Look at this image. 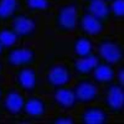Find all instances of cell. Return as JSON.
<instances>
[{
  "instance_id": "obj_1",
  "label": "cell",
  "mask_w": 124,
  "mask_h": 124,
  "mask_svg": "<svg viewBox=\"0 0 124 124\" xmlns=\"http://www.w3.org/2000/svg\"><path fill=\"white\" fill-rule=\"evenodd\" d=\"M79 6L76 0L60 5L54 15V24L57 35H68L77 29Z\"/></svg>"
},
{
  "instance_id": "obj_2",
  "label": "cell",
  "mask_w": 124,
  "mask_h": 124,
  "mask_svg": "<svg viewBox=\"0 0 124 124\" xmlns=\"http://www.w3.org/2000/svg\"><path fill=\"white\" fill-rule=\"evenodd\" d=\"M94 52L106 62L113 65L123 63L124 57V47L122 40L116 36H99L97 40V44L94 45Z\"/></svg>"
},
{
  "instance_id": "obj_3",
  "label": "cell",
  "mask_w": 124,
  "mask_h": 124,
  "mask_svg": "<svg viewBox=\"0 0 124 124\" xmlns=\"http://www.w3.org/2000/svg\"><path fill=\"white\" fill-rule=\"evenodd\" d=\"M5 63L11 68L34 66L36 63V48L30 44H17L5 50Z\"/></svg>"
},
{
  "instance_id": "obj_4",
  "label": "cell",
  "mask_w": 124,
  "mask_h": 124,
  "mask_svg": "<svg viewBox=\"0 0 124 124\" xmlns=\"http://www.w3.org/2000/svg\"><path fill=\"white\" fill-rule=\"evenodd\" d=\"M123 106H124L123 86L119 85L116 81L104 86V92H103V107L112 116L119 117L123 114Z\"/></svg>"
},
{
  "instance_id": "obj_5",
  "label": "cell",
  "mask_w": 124,
  "mask_h": 124,
  "mask_svg": "<svg viewBox=\"0 0 124 124\" xmlns=\"http://www.w3.org/2000/svg\"><path fill=\"white\" fill-rule=\"evenodd\" d=\"M72 89L77 103L82 106L96 103L101 97L98 85H96L91 77H79L72 86Z\"/></svg>"
},
{
  "instance_id": "obj_6",
  "label": "cell",
  "mask_w": 124,
  "mask_h": 124,
  "mask_svg": "<svg viewBox=\"0 0 124 124\" xmlns=\"http://www.w3.org/2000/svg\"><path fill=\"white\" fill-rule=\"evenodd\" d=\"M26 96L20 89L13 87L8 88L0 102V110L9 117H19L23 114Z\"/></svg>"
},
{
  "instance_id": "obj_7",
  "label": "cell",
  "mask_w": 124,
  "mask_h": 124,
  "mask_svg": "<svg viewBox=\"0 0 124 124\" xmlns=\"http://www.w3.org/2000/svg\"><path fill=\"white\" fill-rule=\"evenodd\" d=\"M13 81L15 88L20 89L24 93H34L39 87L40 77L34 66H25L15 68Z\"/></svg>"
},
{
  "instance_id": "obj_8",
  "label": "cell",
  "mask_w": 124,
  "mask_h": 124,
  "mask_svg": "<svg viewBox=\"0 0 124 124\" xmlns=\"http://www.w3.org/2000/svg\"><path fill=\"white\" fill-rule=\"evenodd\" d=\"M11 27L19 36L20 41H30L36 36L37 32V23L36 20L31 16L29 13H23L20 11L11 23H10Z\"/></svg>"
},
{
  "instance_id": "obj_9",
  "label": "cell",
  "mask_w": 124,
  "mask_h": 124,
  "mask_svg": "<svg viewBox=\"0 0 124 124\" xmlns=\"http://www.w3.org/2000/svg\"><path fill=\"white\" fill-rule=\"evenodd\" d=\"M73 78V71H72L70 65L66 63H57L48 68L45 76V81L52 89L68 86Z\"/></svg>"
},
{
  "instance_id": "obj_10",
  "label": "cell",
  "mask_w": 124,
  "mask_h": 124,
  "mask_svg": "<svg viewBox=\"0 0 124 124\" xmlns=\"http://www.w3.org/2000/svg\"><path fill=\"white\" fill-rule=\"evenodd\" d=\"M79 123L85 124H104L110 122L112 114L101 104H86L76 118Z\"/></svg>"
},
{
  "instance_id": "obj_11",
  "label": "cell",
  "mask_w": 124,
  "mask_h": 124,
  "mask_svg": "<svg viewBox=\"0 0 124 124\" xmlns=\"http://www.w3.org/2000/svg\"><path fill=\"white\" fill-rule=\"evenodd\" d=\"M107 26V24L101 21L99 19L94 17L93 15L83 11V10L79 11L77 20V29L81 31L82 35H87L89 37H99L106 31Z\"/></svg>"
},
{
  "instance_id": "obj_12",
  "label": "cell",
  "mask_w": 124,
  "mask_h": 124,
  "mask_svg": "<svg viewBox=\"0 0 124 124\" xmlns=\"http://www.w3.org/2000/svg\"><path fill=\"white\" fill-rule=\"evenodd\" d=\"M48 102L40 96H29L25 99L23 114L32 120H40L47 116Z\"/></svg>"
},
{
  "instance_id": "obj_13",
  "label": "cell",
  "mask_w": 124,
  "mask_h": 124,
  "mask_svg": "<svg viewBox=\"0 0 124 124\" xmlns=\"http://www.w3.org/2000/svg\"><path fill=\"white\" fill-rule=\"evenodd\" d=\"M52 102L56 106V108L63 112L73 110L75 107L78 104L75 97L73 89L70 86H62V87L55 88L52 93Z\"/></svg>"
},
{
  "instance_id": "obj_14",
  "label": "cell",
  "mask_w": 124,
  "mask_h": 124,
  "mask_svg": "<svg viewBox=\"0 0 124 124\" xmlns=\"http://www.w3.org/2000/svg\"><path fill=\"white\" fill-rule=\"evenodd\" d=\"M82 10L94 17L99 19L104 24H109L112 20L110 14V4L107 0H83Z\"/></svg>"
},
{
  "instance_id": "obj_15",
  "label": "cell",
  "mask_w": 124,
  "mask_h": 124,
  "mask_svg": "<svg viewBox=\"0 0 124 124\" xmlns=\"http://www.w3.org/2000/svg\"><path fill=\"white\" fill-rule=\"evenodd\" d=\"M91 78L98 86H107L116 81V65L99 60L97 66L93 70Z\"/></svg>"
},
{
  "instance_id": "obj_16",
  "label": "cell",
  "mask_w": 124,
  "mask_h": 124,
  "mask_svg": "<svg viewBox=\"0 0 124 124\" xmlns=\"http://www.w3.org/2000/svg\"><path fill=\"white\" fill-rule=\"evenodd\" d=\"M99 61V57L97 56L96 52H93L88 56L85 57H79V58H75L72 61L71 68L73 71V73L77 75V77H91L93 70L97 66Z\"/></svg>"
},
{
  "instance_id": "obj_17",
  "label": "cell",
  "mask_w": 124,
  "mask_h": 124,
  "mask_svg": "<svg viewBox=\"0 0 124 124\" xmlns=\"http://www.w3.org/2000/svg\"><path fill=\"white\" fill-rule=\"evenodd\" d=\"M20 13L19 0H0V21L1 24L11 23Z\"/></svg>"
},
{
  "instance_id": "obj_18",
  "label": "cell",
  "mask_w": 124,
  "mask_h": 124,
  "mask_svg": "<svg viewBox=\"0 0 124 124\" xmlns=\"http://www.w3.org/2000/svg\"><path fill=\"white\" fill-rule=\"evenodd\" d=\"M73 52L75 58L85 57L94 52V42L92 37L87 35H79L73 41Z\"/></svg>"
},
{
  "instance_id": "obj_19",
  "label": "cell",
  "mask_w": 124,
  "mask_h": 124,
  "mask_svg": "<svg viewBox=\"0 0 124 124\" xmlns=\"http://www.w3.org/2000/svg\"><path fill=\"white\" fill-rule=\"evenodd\" d=\"M19 42L20 39L11 27V25L4 24L3 26H0V44L5 47V50L17 45Z\"/></svg>"
},
{
  "instance_id": "obj_20",
  "label": "cell",
  "mask_w": 124,
  "mask_h": 124,
  "mask_svg": "<svg viewBox=\"0 0 124 124\" xmlns=\"http://www.w3.org/2000/svg\"><path fill=\"white\" fill-rule=\"evenodd\" d=\"M24 8L29 14L47 13L52 8V0H23Z\"/></svg>"
},
{
  "instance_id": "obj_21",
  "label": "cell",
  "mask_w": 124,
  "mask_h": 124,
  "mask_svg": "<svg viewBox=\"0 0 124 124\" xmlns=\"http://www.w3.org/2000/svg\"><path fill=\"white\" fill-rule=\"evenodd\" d=\"M110 4V14L112 20L114 19L116 21H123L124 17V0H113Z\"/></svg>"
},
{
  "instance_id": "obj_22",
  "label": "cell",
  "mask_w": 124,
  "mask_h": 124,
  "mask_svg": "<svg viewBox=\"0 0 124 124\" xmlns=\"http://www.w3.org/2000/svg\"><path fill=\"white\" fill-rule=\"evenodd\" d=\"M76 122L77 119L73 116L68 114V113H60V114H56L48 119V123H52V124H73Z\"/></svg>"
},
{
  "instance_id": "obj_23",
  "label": "cell",
  "mask_w": 124,
  "mask_h": 124,
  "mask_svg": "<svg viewBox=\"0 0 124 124\" xmlns=\"http://www.w3.org/2000/svg\"><path fill=\"white\" fill-rule=\"evenodd\" d=\"M119 67L116 68V82H118L119 85L124 86V68H123V63L118 65Z\"/></svg>"
},
{
  "instance_id": "obj_24",
  "label": "cell",
  "mask_w": 124,
  "mask_h": 124,
  "mask_svg": "<svg viewBox=\"0 0 124 124\" xmlns=\"http://www.w3.org/2000/svg\"><path fill=\"white\" fill-rule=\"evenodd\" d=\"M5 91H6V88L3 85H0V102H1V99H3V96H4Z\"/></svg>"
},
{
  "instance_id": "obj_25",
  "label": "cell",
  "mask_w": 124,
  "mask_h": 124,
  "mask_svg": "<svg viewBox=\"0 0 124 124\" xmlns=\"http://www.w3.org/2000/svg\"><path fill=\"white\" fill-rule=\"evenodd\" d=\"M3 73H4V63H3V61L0 60V77L3 76Z\"/></svg>"
},
{
  "instance_id": "obj_26",
  "label": "cell",
  "mask_w": 124,
  "mask_h": 124,
  "mask_svg": "<svg viewBox=\"0 0 124 124\" xmlns=\"http://www.w3.org/2000/svg\"><path fill=\"white\" fill-rule=\"evenodd\" d=\"M4 54H5V47L0 44V56H4Z\"/></svg>"
},
{
  "instance_id": "obj_27",
  "label": "cell",
  "mask_w": 124,
  "mask_h": 124,
  "mask_svg": "<svg viewBox=\"0 0 124 124\" xmlns=\"http://www.w3.org/2000/svg\"><path fill=\"white\" fill-rule=\"evenodd\" d=\"M1 114H3V113H1V110H0V117H1Z\"/></svg>"
},
{
  "instance_id": "obj_28",
  "label": "cell",
  "mask_w": 124,
  "mask_h": 124,
  "mask_svg": "<svg viewBox=\"0 0 124 124\" xmlns=\"http://www.w3.org/2000/svg\"><path fill=\"white\" fill-rule=\"evenodd\" d=\"M52 1H60V0H52Z\"/></svg>"
},
{
  "instance_id": "obj_29",
  "label": "cell",
  "mask_w": 124,
  "mask_h": 124,
  "mask_svg": "<svg viewBox=\"0 0 124 124\" xmlns=\"http://www.w3.org/2000/svg\"><path fill=\"white\" fill-rule=\"evenodd\" d=\"M107 1H109V3H110V1H113V0H107Z\"/></svg>"
},
{
  "instance_id": "obj_30",
  "label": "cell",
  "mask_w": 124,
  "mask_h": 124,
  "mask_svg": "<svg viewBox=\"0 0 124 124\" xmlns=\"http://www.w3.org/2000/svg\"><path fill=\"white\" fill-rule=\"evenodd\" d=\"M0 26H1V21H0Z\"/></svg>"
}]
</instances>
